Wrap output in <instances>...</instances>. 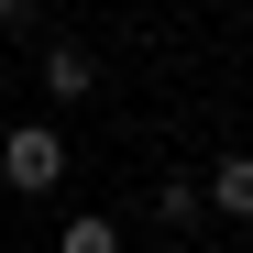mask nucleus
I'll use <instances>...</instances> for the list:
<instances>
[{"label": "nucleus", "instance_id": "obj_1", "mask_svg": "<svg viewBox=\"0 0 253 253\" xmlns=\"http://www.w3.org/2000/svg\"><path fill=\"white\" fill-rule=\"evenodd\" d=\"M0 176H11L22 198H44V187L66 176V143H55V121H22V132L0 143Z\"/></svg>", "mask_w": 253, "mask_h": 253}, {"label": "nucleus", "instance_id": "obj_2", "mask_svg": "<svg viewBox=\"0 0 253 253\" xmlns=\"http://www.w3.org/2000/svg\"><path fill=\"white\" fill-rule=\"evenodd\" d=\"M88 77H99L88 55H77V44H55V55H44V99H55V110H77V99H88Z\"/></svg>", "mask_w": 253, "mask_h": 253}, {"label": "nucleus", "instance_id": "obj_3", "mask_svg": "<svg viewBox=\"0 0 253 253\" xmlns=\"http://www.w3.org/2000/svg\"><path fill=\"white\" fill-rule=\"evenodd\" d=\"M209 198H220L231 220H253V154H220V176H209Z\"/></svg>", "mask_w": 253, "mask_h": 253}, {"label": "nucleus", "instance_id": "obj_4", "mask_svg": "<svg viewBox=\"0 0 253 253\" xmlns=\"http://www.w3.org/2000/svg\"><path fill=\"white\" fill-rule=\"evenodd\" d=\"M154 209H165V220H176V231H187V220H198V209H209V187H198V176H165V187H154Z\"/></svg>", "mask_w": 253, "mask_h": 253}, {"label": "nucleus", "instance_id": "obj_5", "mask_svg": "<svg viewBox=\"0 0 253 253\" xmlns=\"http://www.w3.org/2000/svg\"><path fill=\"white\" fill-rule=\"evenodd\" d=\"M66 253H121V231L99 220V209H77V220H66Z\"/></svg>", "mask_w": 253, "mask_h": 253}, {"label": "nucleus", "instance_id": "obj_6", "mask_svg": "<svg viewBox=\"0 0 253 253\" xmlns=\"http://www.w3.org/2000/svg\"><path fill=\"white\" fill-rule=\"evenodd\" d=\"M11 22H33V0H0V33H11Z\"/></svg>", "mask_w": 253, "mask_h": 253}, {"label": "nucleus", "instance_id": "obj_7", "mask_svg": "<svg viewBox=\"0 0 253 253\" xmlns=\"http://www.w3.org/2000/svg\"><path fill=\"white\" fill-rule=\"evenodd\" d=\"M165 253H187V242H165Z\"/></svg>", "mask_w": 253, "mask_h": 253}]
</instances>
